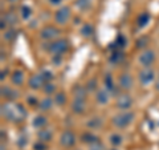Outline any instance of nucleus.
Listing matches in <instances>:
<instances>
[{"instance_id":"1","label":"nucleus","mask_w":159,"mask_h":150,"mask_svg":"<svg viewBox=\"0 0 159 150\" xmlns=\"http://www.w3.org/2000/svg\"><path fill=\"white\" fill-rule=\"evenodd\" d=\"M133 120H134V114L131 112L126 110V112H122V113L117 114V116L113 118V124L116 125L117 128L123 129V128L129 126V125L133 122Z\"/></svg>"},{"instance_id":"2","label":"nucleus","mask_w":159,"mask_h":150,"mask_svg":"<svg viewBox=\"0 0 159 150\" xmlns=\"http://www.w3.org/2000/svg\"><path fill=\"white\" fill-rule=\"evenodd\" d=\"M68 47L69 44L65 39H60V40H56V41L51 43L48 45V51L53 53V56H56V54H58V56H61L62 53H65L68 51Z\"/></svg>"},{"instance_id":"3","label":"nucleus","mask_w":159,"mask_h":150,"mask_svg":"<svg viewBox=\"0 0 159 150\" xmlns=\"http://www.w3.org/2000/svg\"><path fill=\"white\" fill-rule=\"evenodd\" d=\"M155 60V53L151 49H147V51H143L142 54L139 56V63L143 68H150V65Z\"/></svg>"},{"instance_id":"4","label":"nucleus","mask_w":159,"mask_h":150,"mask_svg":"<svg viewBox=\"0 0 159 150\" xmlns=\"http://www.w3.org/2000/svg\"><path fill=\"white\" fill-rule=\"evenodd\" d=\"M133 105V98L129 94H119L117 97V108L121 109L122 112H126L131 108Z\"/></svg>"},{"instance_id":"5","label":"nucleus","mask_w":159,"mask_h":150,"mask_svg":"<svg viewBox=\"0 0 159 150\" xmlns=\"http://www.w3.org/2000/svg\"><path fill=\"white\" fill-rule=\"evenodd\" d=\"M60 143L65 148H72L76 143V134L72 130H65L60 137Z\"/></svg>"},{"instance_id":"6","label":"nucleus","mask_w":159,"mask_h":150,"mask_svg":"<svg viewBox=\"0 0 159 150\" xmlns=\"http://www.w3.org/2000/svg\"><path fill=\"white\" fill-rule=\"evenodd\" d=\"M155 78V72L151 68H145L143 71L139 72V81L142 85H148L154 81Z\"/></svg>"},{"instance_id":"7","label":"nucleus","mask_w":159,"mask_h":150,"mask_svg":"<svg viewBox=\"0 0 159 150\" xmlns=\"http://www.w3.org/2000/svg\"><path fill=\"white\" fill-rule=\"evenodd\" d=\"M69 17H70V9H69V7H61L56 12V15H54V20H56V23L61 24V26L66 24Z\"/></svg>"},{"instance_id":"8","label":"nucleus","mask_w":159,"mask_h":150,"mask_svg":"<svg viewBox=\"0 0 159 150\" xmlns=\"http://www.w3.org/2000/svg\"><path fill=\"white\" fill-rule=\"evenodd\" d=\"M58 35H60V31L56 27L48 26V27L41 29V32H40V37L44 39V40H52V39H56Z\"/></svg>"},{"instance_id":"9","label":"nucleus","mask_w":159,"mask_h":150,"mask_svg":"<svg viewBox=\"0 0 159 150\" xmlns=\"http://www.w3.org/2000/svg\"><path fill=\"white\" fill-rule=\"evenodd\" d=\"M118 82H119V88L125 89V91H129V89L133 88V77L130 76V74H127V73L121 74Z\"/></svg>"},{"instance_id":"10","label":"nucleus","mask_w":159,"mask_h":150,"mask_svg":"<svg viewBox=\"0 0 159 150\" xmlns=\"http://www.w3.org/2000/svg\"><path fill=\"white\" fill-rule=\"evenodd\" d=\"M73 96H74V100H82V101H85L88 96V89L85 87H82V85H76L73 88Z\"/></svg>"},{"instance_id":"11","label":"nucleus","mask_w":159,"mask_h":150,"mask_svg":"<svg viewBox=\"0 0 159 150\" xmlns=\"http://www.w3.org/2000/svg\"><path fill=\"white\" fill-rule=\"evenodd\" d=\"M123 59H125V53H123L122 49H119V51H113L110 57H109V63L113 64V65H118V64H121L123 61Z\"/></svg>"},{"instance_id":"12","label":"nucleus","mask_w":159,"mask_h":150,"mask_svg":"<svg viewBox=\"0 0 159 150\" xmlns=\"http://www.w3.org/2000/svg\"><path fill=\"white\" fill-rule=\"evenodd\" d=\"M44 78L41 77V74H33V76L29 78V81H28V84H29V87H31L32 89H39V88H41L43 85H44Z\"/></svg>"},{"instance_id":"13","label":"nucleus","mask_w":159,"mask_h":150,"mask_svg":"<svg viewBox=\"0 0 159 150\" xmlns=\"http://www.w3.org/2000/svg\"><path fill=\"white\" fill-rule=\"evenodd\" d=\"M96 100H97V102L101 104V105L107 104L109 100H110V92H107L106 89H101V91H97Z\"/></svg>"},{"instance_id":"14","label":"nucleus","mask_w":159,"mask_h":150,"mask_svg":"<svg viewBox=\"0 0 159 150\" xmlns=\"http://www.w3.org/2000/svg\"><path fill=\"white\" fill-rule=\"evenodd\" d=\"M17 96H19V92H16L15 89L7 87V85L2 87V97H6L8 100H15L17 98Z\"/></svg>"},{"instance_id":"15","label":"nucleus","mask_w":159,"mask_h":150,"mask_svg":"<svg viewBox=\"0 0 159 150\" xmlns=\"http://www.w3.org/2000/svg\"><path fill=\"white\" fill-rule=\"evenodd\" d=\"M103 85H105V89L107 92L117 93V88H116V85H114L111 74H106V76H105V78H103Z\"/></svg>"},{"instance_id":"16","label":"nucleus","mask_w":159,"mask_h":150,"mask_svg":"<svg viewBox=\"0 0 159 150\" xmlns=\"http://www.w3.org/2000/svg\"><path fill=\"white\" fill-rule=\"evenodd\" d=\"M52 132L49 129L44 128V129H40L39 133H37V137H39V141H43V142H48L52 139Z\"/></svg>"},{"instance_id":"17","label":"nucleus","mask_w":159,"mask_h":150,"mask_svg":"<svg viewBox=\"0 0 159 150\" xmlns=\"http://www.w3.org/2000/svg\"><path fill=\"white\" fill-rule=\"evenodd\" d=\"M72 110L74 113H84L85 112V101H82V100H74L72 102Z\"/></svg>"},{"instance_id":"18","label":"nucleus","mask_w":159,"mask_h":150,"mask_svg":"<svg viewBox=\"0 0 159 150\" xmlns=\"http://www.w3.org/2000/svg\"><path fill=\"white\" fill-rule=\"evenodd\" d=\"M102 124H103V121L101 117H93L86 122V126L89 129H99L102 126Z\"/></svg>"},{"instance_id":"19","label":"nucleus","mask_w":159,"mask_h":150,"mask_svg":"<svg viewBox=\"0 0 159 150\" xmlns=\"http://www.w3.org/2000/svg\"><path fill=\"white\" fill-rule=\"evenodd\" d=\"M24 72L20 71V69H17V71H15L13 74H12V82L15 85H21L24 82Z\"/></svg>"},{"instance_id":"20","label":"nucleus","mask_w":159,"mask_h":150,"mask_svg":"<svg viewBox=\"0 0 159 150\" xmlns=\"http://www.w3.org/2000/svg\"><path fill=\"white\" fill-rule=\"evenodd\" d=\"M47 124H48V120L44 116H37L33 120V126L36 129H44L47 126Z\"/></svg>"},{"instance_id":"21","label":"nucleus","mask_w":159,"mask_h":150,"mask_svg":"<svg viewBox=\"0 0 159 150\" xmlns=\"http://www.w3.org/2000/svg\"><path fill=\"white\" fill-rule=\"evenodd\" d=\"M52 105H53L52 98H51V97H45L44 100H41V101H40L39 108H40V110L45 112V110H49V109L52 108Z\"/></svg>"},{"instance_id":"22","label":"nucleus","mask_w":159,"mask_h":150,"mask_svg":"<svg viewBox=\"0 0 159 150\" xmlns=\"http://www.w3.org/2000/svg\"><path fill=\"white\" fill-rule=\"evenodd\" d=\"M81 139H82L84 142H88V143H94V142H97V141H98V138L94 136V134H92L90 132L84 133L82 136H81Z\"/></svg>"},{"instance_id":"23","label":"nucleus","mask_w":159,"mask_h":150,"mask_svg":"<svg viewBox=\"0 0 159 150\" xmlns=\"http://www.w3.org/2000/svg\"><path fill=\"white\" fill-rule=\"evenodd\" d=\"M94 32V28L93 26H90V24H84V26L81 27V35L82 36H85V37H89V36H92Z\"/></svg>"},{"instance_id":"24","label":"nucleus","mask_w":159,"mask_h":150,"mask_svg":"<svg viewBox=\"0 0 159 150\" xmlns=\"http://www.w3.org/2000/svg\"><path fill=\"white\" fill-rule=\"evenodd\" d=\"M109 141H110V143L113 145V146H119V145L122 143L123 138H122L121 134L114 133V134H111V136H110V138H109Z\"/></svg>"},{"instance_id":"25","label":"nucleus","mask_w":159,"mask_h":150,"mask_svg":"<svg viewBox=\"0 0 159 150\" xmlns=\"http://www.w3.org/2000/svg\"><path fill=\"white\" fill-rule=\"evenodd\" d=\"M148 21H150V15H148L147 12H143L141 16L138 17V26L139 27H145Z\"/></svg>"},{"instance_id":"26","label":"nucleus","mask_w":159,"mask_h":150,"mask_svg":"<svg viewBox=\"0 0 159 150\" xmlns=\"http://www.w3.org/2000/svg\"><path fill=\"white\" fill-rule=\"evenodd\" d=\"M4 20L8 23V24H11V26H15V24L17 23V17H16V13H13V12H8L6 13V16H3Z\"/></svg>"},{"instance_id":"27","label":"nucleus","mask_w":159,"mask_h":150,"mask_svg":"<svg viewBox=\"0 0 159 150\" xmlns=\"http://www.w3.org/2000/svg\"><path fill=\"white\" fill-rule=\"evenodd\" d=\"M54 102H56L58 106H62V105H65L66 102V97H65V93L60 92L56 94V97H54Z\"/></svg>"},{"instance_id":"28","label":"nucleus","mask_w":159,"mask_h":150,"mask_svg":"<svg viewBox=\"0 0 159 150\" xmlns=\"http://www.w3.org/2000/svg\"><path fill=\"white\" fill-rule=\"evenodd\" d=\"M17 32L15 31V29H8V31L4 32V39L7 40V41H12V40H15V37H16Z\"/></svg>"},{"instance_id":"29","label":"nucleus","mask_w":159,"mask_h":150,"mask_svg":"<svg viewBox=\"0 0 159 150\" xmlns=\"http://www.w3.org/2000/svg\"><path fill=\"white\" fill-rule=\"evenodd\" d=\"M76 4L80 9H88L90 7V0H77Z\"/></svg>"},{"instance_id":"30","label":"nucleus","mask_w":159,"mask_h":150,"mask_svg":"<svg viewBox=\"0 0 159 150\" xmlns=\"http://www.w3.org/2000/svg\"><path fill=\"white\" fill-rule=\"evenodd\" d=\"M86 89H88V92H89V91H90V92L96 91V89H97V80H96V78L89 80V81H88V85H86Z\"/></svg>"},{"instance_id":"31","label":"nucleus","mask_w":159,"mask_h":150,"mask_svg":"<svg viewBox=\"0 0 159 150\" xmlns=\"http://www.w3.org/2000/svg\"><path fill=\"white\" fill-rule=\"evenodd\" d=\"M29 16H31V8L27 6H23L21 7V17L24 20H27V19H29Z\"/></svg>"},{"instance_id":"32","label":"nucleus","mask_w":159,"mask_h":150,"mask_svg":"<svg viewBox=\"0 0 159 150\" xmlns=\"http://www.w3.org/2000/svg\"><path fill=\"white\" fill-rule=\"evenodd\" d=\"M33 149H34V150H47V142L37 141L36 143L33 145Z\"/></svg>"},{"instance_id":"33","label":"nucleus","mask_w":159,"mask_h":150,"mask_svg":"<svg viewBox=\"0 0 159 150\" xmlns=\"http://www.w3.org/2000/svg\"><path fill=\"white\" fill-rule=\"evenodd\" d=\"M40 74H41V77L44 78V81H45V82H48V81H51V80H52V73L49 71H41V72H40Z\"/></svg>"},{"instance_id":"34","label":"nucleus","mask_w":159,"mask_h":150,"mask_svg":"<svg viewBox=\"0 0 159 150\" xmlns=\"http://www.w3.org/2000/svg\"><path fill=\"white\" fill-rule=\"evenodd\" d=\"M89 150H103V145L99 142V141H97V142H94V143H90Z\"/></svg>"},{"instance_id":"35","label":"nucleus","mask_w":159,"mask_h":150,"mask_svg":"<svg viewBox=\"0 0 159 150\" xmlns=\"http://www.w3.org/2000/svg\"><path fill=\"white\" fill-rule=\"evenodd\" d=\"M54 85L53 84H51V82H47L45 84V88H44V92H45L47 94H51V93H53L54 92Z\"/></svg>"},{"instance_id":"36","label":"nucleus","mask_w":159,"mask_h":150,"mask_svg":"<svg viewBox=\"0 0 159 150\" xmlns=\"http://www.w3.org/2000/svg\"><path fill=\"white\" fill-rule=\"evenodd\" d=\"M17 143H19V146H20V148H24V146L27 145V138H25V137H23V136H20Z\"/></svg>"},{"instance_id":"37","label":"nucleus","mask_w":159,"mask_h":150,"mask_svg":"<svg viewBox=\"0 0 159 150\" xmlns=\"http://www.w3.org/2000/svg\"><path fill=\"white\" fill-rule=\"evenodd\" d=\"M27 102H28L29 105H37V98L34 97V96H29V97L27 98Z\"/></svg>"},{"instance_id":"38","label":"nucleus","mask_w":159,"mask_h":150,"mask_svg":"<svg viewBox=\"0 0 159 150\" xmlns=\"http://www.w3.org/2000/svg\"><path fill=\"white\" fill-rule=\"evenodd\" d=\"M53 64H56V65H58L60 63H61V56H58V54H56V56H53Z\"/></svg>"},{"instance_id":"39","label":"nucleus","mask_w":159,"mask_h":150,"mask_svg":"<svg viewBox=\"0 0 159 150\" xmlns=\"http://www.w3.org/2000/svg\"><path fill=\"white\" fill-rule=\"evenodd\" d=\"M48 2H49V3H51V4H52V6H58V4H60V3H61V2H62V0H48Z\"/></svg>"},{"instance_id":"40","label":"nucleus","mask_w":159,"mask_h":150,"mask_svg":"<svg viewBox=\"0 0 159 150\" xmlns=\"http://www.w3.org/2000/svg\"><path fill=\"white\" fill-rule=\"evenodd\" d=\"M155 88H157V91L159 92V77H158V80H157V84H155Z\"/></svg>"},{"instance_id":"41","label":"nucleus","mask_w":159,"mask_h":150,"mask_svg":"<svg viewBox=\"0 0 159 150\" xmlns=\"http://www.w3.org/2000/svg\"><path fill=\"white\" fill-rule=\"evenodd\" d=\"M8 2H9V3H16L17 0H8Z\"/></svg>"},{"instance_id":"42","label":"nucleus","mask_w":159,"mask_h":150,"mask_svg":"<svg viewBox=\"0 0 159 150\" xmlns=\"http://www.w3.org/2000/svg\"><path fill=\"white\" fill-rule=\"evenodd\" d=\"M2 150H4V145H2Z\"/></svg>"},{"instance_id":"43","label":"nucleus","mask_w":159,"mask_h":150,"mask_svg":"<svg viewBox=\"0 0 159 150\" xmlns=\"http://www.w3.org/2000/svg\"><path fill=\"white\" fill-rule=\"evenodd\" d=\"M111 150H117V149H111Z\"/></svg>"}]
</instances>
